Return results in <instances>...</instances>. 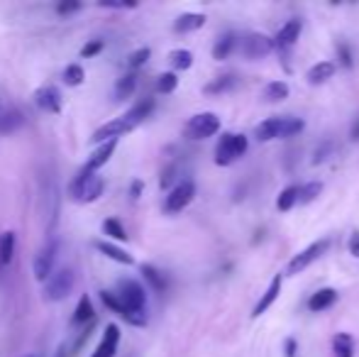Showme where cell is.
<instances>
[{
  "mask_svg": "<svg viewBox=\"0 0 359 357\" xmlns=\"http://www.w3.org/2000/svg\"><path fill=\"white\" fill-rule=\"evenodd\" d=\"M178 88V76L174 71H167V74H159L157 78V91L159 93H174Z\"/></svg>",
  "mask_w": 359,
  "mask_h": 357,
  "instance_id": "obj_38",
  "label": "cell"
},
{
  "mask_svg": "<svg viewBox=\"0 0 359 357\" xmlns=\"http://www.w3.org/2000/svg\"><path fill=\"white\" fill-rule=\"evenodd\" d=\"M332 155H335V145H332V142H323V145L316 150V157H313V164H323V162H328Z\"/></svg>",
  "mask_w": 359,
  "mask_h": 357,
  "instance_id": "obj_40",
  "label": "cell"
},
{
  "mask_svg": "<svg viewBox=\"0 0 359 357\" xmlns=\"http://www.w3.org/2000/svg\"><path fill=\"white\" fill-rule=\"evenodd\" d=\"M152 111H154V101H152V98H144V101L134 103V106L129 108L125 115H127L129 120L134 122V127H137V125H142V122L147 120L149 115H152Z\"/></svg>",
  "mask_w": 359,
  "mask_h": 357,
  "instance_id": "obj_27",
  "label": "cell"
},
{
  "mask_svg": "<svg viewBox=\"0 0 359 357\" xmlns=\"http://www.w3.org/2000/svg\"><path fill=\"white\" fill-rule=\"evenodd\" d=\"M347 250H350L352 257H357L359 260V230H355L350 235V242H347Z\"/></svg>",
  "mask_w": 359,
  "mask_h": 357,
  "instance_id": "obj_44",
  "label": "cell"
},
{
  "mask_svg": "<svg viewBox=\"0 0 359 357\" xmlns=\"http://www.w3.org/2000/svg\"><path fill=\"white\" fill-rule=\"evenodd\" d=\"M24 122V115L20 111H0V135H13Z\"/></svg>",
  "mask_w": 359,
  "mask_h": 357,
  "instance_id": "obj_23",
  "label": "cell"
},
{
  "mask_svg": "<svg viewBox=\"0 0 359 357\" xmlns=\"http://www.w3.org/2000/svg\"><path fill=\"white\" fill-rule=\"evenodd\" d=\"M237 83H239L237 74H223V76L213 78L208 86H203V93H206V96H220V93L235 91Z\"/></svg>",
  "mask_w": 359,
  "mask_h": 357,
  "instance_id": "obj_20",
  "label": "cell"
},
{
  "mask_svg": "<svg viewBox=\"0 0 359 357\" xmlns=\"http://www.w3.org/2000/svg\"><path fill=\"white\" fill-rule=\"evenodd\" d=\"M115 150H118V140H111V142H103V145H98V150L93 152L91 160L86 162V167H83V169L98 174V169L111 162V157H113V152H115Z\"/></svg>",
  "mask_w": 359,
  "mask_h": 357,
  "instance_id": "obj_17",
  "label": "cell"
},
{
  "mask_svg": "<svg viewBox=\"0 0 359 357\" xmlns=\"http://www.w3.org/2000/svg\"><path fill=\"white\" fill-rule=\"evenodd\" d=\"M239 42H242V37H239L237 32H225L218 37V42L213 44V59L216 62H225L230 54H235L239 49Z\"/></svg>",
  "mask_w": 359,
  "mask_h": 357,
  "instance_id": "obj_16",
  "label": "cell"
},
{
  "mask_svg": "<svg viewBox=\"0 0 359 357\" xmlns=\"http://www.w3.org/2000/svg\"><path fill=\"white\" fill-rule=\"evenodd\" d=\"M96 176L93 172H88V169H81L76 176H73V181L69 183V196L73 198V201H78L81 203L83 201V193H86V186H88V181Z\"/></svg>",
  "mask_w": 359,
  "mask_h": 357,
  "instance_id": "obj_26",
  "label": "cell"
},
{
  "mask_svg": "<svg viewBox=\"0 0 359 357\" xmlns=\"http://www.w3.org/2000/svg\"><path fill=\"white\" fill-rule=\"evenodd\" d=\"M83 81H86V71H83L81 64H69L64 69V83L66 86H81Z\"/></svg>",
  "mask_w": 359,
  "mask_h": 357,
  "instance_id": "obj_37",
  "label": "cell"
},
{
  "mask_svg": "<svg viewBox=\"0 0 359 357\" xmlns=\"http://www.w3.org/2000/svg\"><path fill=\"white\" fill-rule=\"evenodd\" d=\"M249 150V140L242 132H223L220 140L216 145V164L218 167H230L237 160H242Z\"/></svg>",
  "mask_w": 359,
  "mask_h": 357,
  "instance_id": "obj_3",
  "label": "cell"
},
{
  "mask_svg": "<svg viewBox=\"0 0 359 357\" xmlns=\"http://www.w3.org/2000/svg\"><path fill=\"white\" fill-rule=\"evenodd\" d=\"M83 5L81 3H73V0H69V3H59L57 5V13L59 15H69V13H76V10H81Z\"/></svg>",
  "mask_w": 359,
  "mask_h": 357,
  "instance_id": "obj_42",
  "label": "cell"
},
{
  "mask_svg": "<svg viewBox=\"0 0 359 357\" xmlns=\"http://www.w3.org/2000/svg\"><path fill=\"white\" fill-rule=\"evenodd\" d=\"M57 250L59 245L57 242H47V245L42 247V252L39 255H34V262H32V274L37 281H42V284H47L49 276L54 274V260H57Z\"/></svg>",
  "mask_w": 359,
  "mask_h": 357,
  "instance_id": "obj_9",
  "label": "cell"
},
{
  "mask_svg": "<svg viewBox=\"0 0 359 357\" xmlns=\"http://www.w3.org/2000/svg\"><path fill=\"white\" fill-rule=\"evenodd\" d=\"M132 130H134V122L129 120L127 115L113 118L111 122H106V125H101L96 132H93V142H98V145H103V142L120 140V137L127 135V132H132Z\"/></svg>",
  "mask_w": 359,
  "mask_h": 357,
  "instance_id": "obj_10",
  "label": "cell"
},
{
  "mask_svg": "<svg viewBox=\"0 0 359 357\" xmlns=\"http://www.w3.org/2000/svg\"><path fill=\"white\" fill-rule=\"evenodd\" d=\"M288 93H291V88H288L286 81H272V83H267V86H264L262 98L267 103H281V101H286V98H288Z\"/></svg>",
  "mask_w": 359,
  "mask_h": 357,
  "instance_id": "obj_24",
  "label": "cell"
},
{
  "mask_svg": "<svg viewBox=\"0 0 359 357\" xmlns=\"http://www.w3.org/2000/svg\"><path fill=\"white\" fill-rule=\"evenodd\" d=\"M323 193V181H306L301 183V201L298 206H306V203H313L318 196Z\"/></svg>",
  "mask_w": 359,
  "mask_h": 357,
  "instance_id": "obj_36",
  "label": "cell"
},
{
  "mask_svg": "<svg viewBox=\"0 0 359 357\" xmlns=\"http://www.w3.org/2000/svg\"><path fill=\"white\" fill-rule=\"evenodd\" d=\"M98 294H101V301L108 306V309L113 311V314H118L120 318H125V321H127V323H132V316H129V311L125 309V306H122V301H120L118 296L113 294V291L103 289V291H98Z\"/></svg>",
  "mask_w": 359,
  "mask_h": 357,
  "instance_id": "obj_31",
  "label": "cell"
},
{
  "mask_svg": "<svg viewBox=\"0 0 359 357\" xmlns=\"http://www.w3.org/2000/svg\"><path fill=\"white\" fill-rule=\"evenodd\" d=\"M115 296L122 301V306L132 316V326H144L147 316H144V306H147V291L142 289V284L134 279H120Z\"/></svg>",
  "mask_w": 359,
  "mask_h": 357,
  "instance_id": "obj_2",
  "label": "cell"
},
{
  "mask_svg": "<svg viewBox=\"0 0 359 357\" xmlns=\"http://www.w3.org/2000/svg\"><path fill=\"white\" fill-rule=\"evenodd\" d=\"M103 232H106L111 240H118V242H127L129 240L127 230H125L122 223H120L118 218H108V220H103Z\"/></svg>",
  "mask_w": 359,
  "mask_h": 357,
  "instance_id": "obj_34",
  "label": "cell"
},
{
  "mask_svg": "<svg viewBox=\"0 0 359 357\" xmlns=\"http://www.w3.org/2000/svg\"><path fill=\"white\" fill-rule=\"evenodd\" d=\"M298 201H301V183H291V186H286L281 193H279L276 208L281 213H288L291 208L298 206Z\"/></svg>",
  "mask_w": 359,
  "mask_h": 357,
  "instance_id": "obj_22",
  "label": "cell"
},
{
  "mask_svg": "<svg viewBox=\"0 0 359 357\" xmlns=\"http://www.w3.org/2000/svg\"><path fill=\"white\" fill-rule=\"evenodd\" d=\"M193 198H196V183H193L191 178H183V181H178L176 186L169 191V196L164 198V211L181 213Z\"/></svg>",
  "mask_w": 359,
  "mask_h": 357,
  "instance_id": "obj_7",
  "label": "cell"
},
{
  "mask_svg": "<svg viewBox=\"0 0 359 357\" xmlns=\"http://www.w3.org/2000/svg\"><path fill=\"white\" fill-rule=\"evenodd\" d=\"M306 122L303 118H293V115H279V118H267L264 122H259L254 127V137L259 142H272V140H288V137L303 132Z\"/></svg>",
  "mask_w": 359,
  "mask_h": 357,
  "instance_id": "obj_1",
  "label": "cell"
},
{
  "mask_svg": "<svg viewBox=\"0 0 359 357\" xmlns=\"http://www.w3.org/2000/svg\"><path fill=\"white\" fill-rule=\"evenodd\" d=\"M239 52L247 59H262L274 52V39L262 32H249V34H244L242 42H239Z\"/></svg>",
  "mask_w": 359,
  "mask_h": 357,
  "instance_id": "obj_8",
  "label": "cell"
},
{
  "mask_svg": "<svg viewBox=\"0 0 359 357\" xmlns=\"http://www.w3.org/2000/svg\"><path fill=\"white\" fill-rule=\"evenodd\" d=\"M101 5V8H111V10H132V8H137V3H106V0H103V3H98Z\"/></svg>",
  "mask_w": 359,
  "mask_h": 357,
  "instance_id": "obj_45",
  "label": "cell"
},
{
  "mask_svg": "<svg viewBox=\"0 0 359 357\" xmlns=\"http://www.w3.org/2000/svg\"><path fill=\"white\" fill-rule=\"evenodd\" d=\"M281 286H283V274H276L272 279V284H269V289L262 294V299L254 304V309H252V318H259V316H264L269 309L274 306V301L279 299V294H281Z\"/></svg>",
  "mask_w": 359,
  "mask_h": 357,
  "instance_id": "obj_14",
  "label": "cell"
},
{
  "mask_svg": "<svg viewBox=\"0 0 359 357\" xmlns=\"http://www.w3.org/2000/svg\"><path fill=\"white\" fill-rule=\"evenodd\" d=\"M29 357H34V355H29Z\"/></svg>",
  "mask_w": 359,
  "mask_h": 357,
  "instance_id": "obj_49",
  "label": "cell"
},
{
  "mask_svg": "<svg viewBox=\"0 0 359 357\" xmlns=\"http://www.w3.org/2000/svg\"><path fill=\"white\" fill-rule=\"evenodd\" d=\"M103 191H106V181H103V176H93L91 181H88L86 186V193H83V201L81 203H93L98 201V198L103 196Z\"/></svg>",
  "mask_w": 359,
  "mask_h": 357,
  "instance_id": "obj_35",
  "label": "cell"
},
{
  "mask_svg": "<svg viewBox=\"0 0 359 357\" xmlns=\"http://www.w3.org/2000/svg\"><path fill=\"white\" fill-rule=\"evenodd\" d=\"M120 338H122V333H120L118 326L115 323H108L106 330H103L101 343H98V348L93 350L91 357H115L118 345H120Z\"/></svg>",
  "mask_w": 359,
  "mask_h": 357,
  "instance_id": "obj_13",
  "label": "cell"
},
{
  "mask_svg": "<svg viewBox=\"0 0 359 357\" xmlns=\"http://www.w3.org/2000/svg\"><path fill=\"white\" fill-rule=\"evenodd\" d=\"M152 57V49L149 47H142V49H137V52H132L129 54V59H127V66L132 69H139V66H144V64H147V59Z\"/></svg>",
  "mask_w": 359,
  "mask_h": 357,
  "instance_id": "obj_39",
  "label": "cell"
},
{
  "mask_svg": "<svg viewBox=\"0 0 359 357\" xmlns=\"http://www.w3.org/2000/svg\"><path fill=\"white\" fill-rule=\"evenodd\" d=\"M134 88H137V74H125V76L118 78L115 88H113V96H115V101H127L129 96L134 93Z\"/></svg>",
  "mask_w": 359,
  "mask_h": 357,
  "instance_id": "obj_25",
  "label": "cell"
},
{
  "mask_svg": "<svg viewBox=\"0 0 359 357\" xmlns=\"http://www.w3.org/2000/svg\"><path fill=\"white\" fill-rule=\"evenodd\" d=\"M34 103L42 108L44 113H62V91L57 86H42L34 91Z\"/></svg>",
  "mask_w": 359,
  "mask_h": 357,
  "instance_id": "obj_12",
  "label": "cell"
},
{
  "mask_svg": "<svg viewBox=\"0 0 359 357\" xmlns=\"http://www.w3.org/2000/svg\"><path fill=\"white\" fill-rule=\"evenodd\" d=\"M54 357H66V353H64V348H59V350H57V355H54Z\"/></svg>",
  "mask_w": 359,
  "mask_h": 357,
  "instance_id": "obj_48",
  "label": "cell"
},
{
  "mask_svg": "<svg viewBox=\"0 0 359 357\" xmlns=\"http://www.w3.org/2000/svg\"><path fill=\"white\" fill-rule=\"evenodd\" d=\"M328 247H330V240H328V237H323V240L308 245L306 250H301L298 255H293L291 262H288V267H286V276H296V274H301V272H306L313 262L321 260V257L325 255Z\"/></svg>",
  "mask_w": 359,
  "mask_h": 357,
  "instance_id": "obj_4",
  "label": "cell"
},
{
  "mask_svg": "<svg viewBox=\"0 0 359 357\" xmlns=\"http://www.w3.org/2000/svg\"><path fill=\"white\" fill-rule=\"evenodd\" d=\"M169 64H171L174 74L186 71V69L193 66V54L188 52V49H174V52L169 54Z\"/></svg>",
  "mask_w": 359,
  "mask_h": 357,
  "instance_id": "obj_33",
  "label": "cell"
},
{
  "mask_svg": "<svg viewBox=\"0 0 359 357\" xmlns=\"http://www.w3.org/2000/svg\"><path fill=\"white\" fill-rule=\"evenodd\" d=\"M73 284H76V274H73L69 267H64V270L54 272V274L49 276L47 284H44V299L47 301H64L69 294H71Z\"/></svg>",
  "mask_w": 359,
  "mask_h": 357,
  "instance_id": "obj_6",
  "label": "cell"
},
{
  "mask_svg": "<svg viewBox=\"0 0 359 357\" xmlns=\"http://www.w3.org/2000/svg\"><path fill=\"white\" fill-rule=\"evenodd\" d=\"M206 15L203 13H183L174 20V32L176 34H188V32H196L206 24Z\"/></svg>",
  "mask_w": 359,
  "mask_h": 357,
  "instance_id": "obj_18",
  "label": "cell"
},
{
  "mask_svg": "<svg viewBox=\"0 0 359 357\" xmlns=\"http://www.w3.org/2000/svg\"><path fill=\"white\" fill-rule=\"evenodd\" d=\"M337 52H340V59H342V64H345L347 69L352 66V52H350V47H347V44H337Z\"/></svg>",
  "mask_w": 359,
  "mask_h": 357,
  "instance_id": "obj_43",
  "label": "cell"
},
{
  "mask_svg": "<svg viewBox=\"0 0 359 357\" xmlns=\"http://www.w3.org/2000/svg\"><path fill=\"white\" fill-rule=\"evenodd\" d=\"M103 47H106V44H103V39H91V42L83 44V47H81V57H83V59L96 57V54H101V52H103Z\"/></svg>",
  "mask_w": 359,
  "mask_h": 357,
  "instance_id": "obj_41",
  "label": "cell"
},
{
  "mask_svg": "<svg viewBox=\"0 0 359 357\" xmlns=\"http://www.w3.org/2000/svg\"><path fill=\"white\" fill-rule=\"evenodd\" d=\"M301 32H303V22H301V20H298V18L288 20V22L276 32V37H274V49H279V52H281V49H291L293 44L298 42Z\"/></svg>",
  "mask_w": 359,
  "mask_h": 357,
  "instance_id": "obj_11",
  "label": "cell"
},
{
  "mask_svg": "<svg viewBox=\"0 0 359 357\" xmlns=\"http://www.w3.org/2000/svg\"><path fill=\"white\" fill-rule=\"evenodd\" d=\"M96 250L103 252V255H106L108 260L120 262V265H125V267H132L134 265V257L129 255L127 250H122V247L113 245V242H108V240H98L96 242Z\"/></svg>",
  "mask_w": 359,
  "mask_h": 357,
  "instance_id": "obj_21",
  "label": "cell"
},
{
  "mask_svg": "<svg viewBox=\"0 0 359 357\" xmlns=\"http://www.w3.org/2000/svg\"><path fill=\"white\" fill-rule=\"evenodd\" d=\"M142 188H144V183L139 181V178H134V181L129 183V196H132L134 201H137V198L142 196Z\"/></svg>",
  "mask_w": 359,
  "mask_h": 357,
  "instance_id": "obj_46",
  "label": "cell"
},
{
  "mask_svg": "<svg viewBox=\"0 0 359 357\" xmlns=\"http://www.w3.org/2000/svg\"><path fill=\"white\" fill-rule=\"evenodd\" d=\"M96 311H93V304H91V296L83 294L81 299H78V306L76 311H73V323L76 326H83V323H93L96 321Z\"/></svg>",
  "mask_w": 359,
  "mask_h": 357,
  "instance_id": "obj_28",
  "label": "cell"
},
{
  "mask_svg": "<svg viewBox=\"0 0 359 357\" xmlns=\"http://www.w3.org/2000/svg\"><path fill=\"white\" fill-rule=\"evenodd\" d=\"M142 276L149 281V286H152L157 294H164L167 291V286H169V281H167V276L162 274V272L157 270V267H152V265H142Z\"/></svg>",
  "mask_w": 359,
  "mask_h": 357,
  "instance_id": "obj_30",
  "label": "cell"
},
{
  "mask_svg": "<svg viewBox=\"0 0 359 357\" xmlns=\"http://www.w3.org/2000/svg\"><path fill=\"white\" fill-rule=\"evenodd\" d=\"M337 299H340V294H337V289H332V286L318 289L316 294H311V299H308V311H311V314L328 311V309H332V306L337 304Z\"/></svg>",
  "mask_w": 359,
  "mask_h": 357,
  "instance_id": "obj_15",
  "label": "cell"
},
{
  "mask_svg": "<svg viewBox=\"0 0 359 357\" xmlns=\"http://www.w3.org/2000/svg\"><path fill=\"white\" fill-rule=\"evenodd\" d=\"M332 353L335 357H355V338L350 333H337L332 338Z\"/></svg>",
  "mask_w": 359,
  "mask_h": 357,
  "instance_id": "obj_29",
  "label": "cell"
},
{
  "mask_svg": "<svg viewBox=\"0 0 359 357\" xmlns=\"http://www.w3.org/2000/svg\"><path fill=\"white\" fill-rule=\"evenodd\" d=\"M335 74H337V64L335 62H318V64H313V66L308 69L306 78H308V83H311V86H318V83L330 81Z\"/></svg>",
  "mask_w": 359,
  "mask_h": 357,
  "instance_id": "obj_19",
  "label": "cell"
},
{
  "mask_svg": "<svg viewBox=\"0 0 359 357\" xmlns=\"http://www.w3.org/2000/svg\"><path fill=\"white\" fill-rule=\"evenodd\" d=\"M296 353H298V345H296V340H293V338H288V340H286V357H296Z\"/></svg>",
  "mask_w": 359,
  "mask_h": 357,
  "instance_id": "obj_47",
  "label": "cell"
},
{
  "mask_svg": "<svg viewBox=\"0 0 359 357\" xmlns=\"http://www.w3.org/2000/svg\"><path fill=\"white\" fill-rule=\"evenodd\" d=\"M15 257V232L5 230L0 235V267H8Z\"/></svg>",
  "mask_w": 359,
  "mask_h": 357,
  "instance_id": "obj_32",
  "label": "cell"
},
{
  "mask_svg": "<svg viewBox=\"0 0 359 357\" xmlns=\"http://www.w3.org/2000/svg\"><path fill=\"white\" fill-rule=\"evenodd\" d=\"M188 140H208V137L220 132V118L216 113H198L183 127Z\"/></svg>",
  "mask_w": 359,
  "mask_h": 357,
  "instance_id": "obj_5",
  "label": "cell"
}]
</instances>
